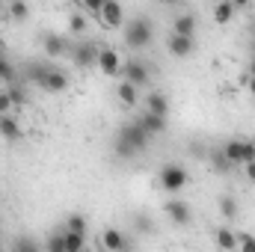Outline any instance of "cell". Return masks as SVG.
Listing matches in <instances>:
<instances>
[{"label": "cell", "instance_id": "obj_1", "mask_svg": "<svg viewBox=\"0 0 255 252\" xmlns=\"http://www.w3.org/2000/svg\"><path fill=\"white\" fill-rule=\"evenodd\" d=\"M148 142H151V136L139 127V122H128V125L119 127V133H116V139H113V148H116V154L119 157H136L139 151H145L148 148Z\"/></svg>", "mask_w": 255, "mask_h": 252}, {"label": "cell", "instance_id": "obj_2", "mask_svg": "<svg viewBox=\"0 0 255 252\" xmlns=\"http://www.w3.org/2000/svg\"><path fill=\"white\" fill-rule=\"evenodd\" d=\"M30 80L39 86V89H45V92H65L68 89V74L60 71L57 65H30Z\"/></svg>", "mask_w": 255, "mask_h": 252}, {"label": "cell", "instance_id": "obj_3", "mask_svg": "<svg viewBox=\"0 0 255 252\" xmlns=\"http://www.w3.org/2000/svg\"><path fill=\"white\" fill-rule=\"evenodd\" d=\"M157 181H160V190H163V193L178 196L181 190L187 187L190 172H187V166H181V163H163L160 172H157Z\"/></svg>", "mask_w": 255, "mask_h": 252}, {"label": "cell", "instance_id": "obj_4", "mask_svg": "<svg viewBox=\"0 0 255 252\" xmlns=\"http://www.w3.org/2000/svg\"><path fill=\"white\" fill-rule=\"evenodd\" d=\"M223 154L232 166H247L255 160V139H244V136H232L223 145Z\"/></svg>", "mask_w": 255, "mask_h": 252}, {"label": "cell", "instance_id": "obj_5", "mask_svg": "<svg viewBox=\"0 0 255 252\" xmlns=\"http://www.w3.org/2000/svg\"><path fill=\"white\" fill-rule=\"evenodd\" d=\"M151 24L145 21V18H133V21H128L125 27V45L128 48H133V51H142L145 45H151Z\"/></svg>", "mask_w": 255, "mask_h": 252}, {"label": "cell", "instance_id": "obj_6", "mask_svg": "<svg viewBox=\"0 0 255 252\" xmlns=\"http://www.w3.org/2000/svg\"><path fill=\"white\" fill-rule=\"evenodd\" d=\"M122 80L136 86V89H142L151 80V65L142 63V60H128V63H122Z\"/></svg>", "mask_w": 255, "mask_h": 252}, {"label": "cell", "instance_id": "obj_7", "mask_svg": "<svg viewBox=\"0 0 255 252\" xmlns=\"http://www.w3.org/2000/svg\"><path fill=\"white\" fill-rule=\"evenodd\" d=\"M98 244H101V250H104V252H130V250H133L130 238H128L122 229H113V226L101 232Z\"/></svg>", "mask_w": 255, "mask_h": 252}, {"label": "cell", "instance_id": "obj_8", "mask_svg": "<svg viewBox=\"0 0 255 252\" xmlns=\"http://www.w3.org/2000/svg\"><path fill=\"white\" fill-rule=\"evenodd\" d=\"M98 51H101V45H95V42H77V45H71V60L80 68H92V65H98Z\"/></svg>", "mask_w": 255, "mask_h": 252}, {"label": "cell", "instance_id": "obj_9", "mask_svg": "<svg viewBox=\"0 0 255 252\" xmlns=\"http://www.w3.org/2000/svg\"><path fill=\"white\" fill-rule=\"evenodd\" d=\"M163 214H166V220L169 223H175V226H190L193 223V211L187 202H181V199H169L166 205H163Z\"/></svg>", "mask_w": 255, "mask_h": 252}, {"label": "cell", "instance_id": "obj_10", "mask_svg": "<svg viewBox=\"0 0 255 252\" xmlns=\"http://www.w3.org/2000/svg\"><path fill=\"white\" fill-rule=\"evenodd\" d=\"M98 21H101V27H107V30L122 27V24H125V6L116 3V0H104V9H101Z\"/></svg>", "mask_w": 255, "mask_h": 252}, {"label": "cell", "instance_id": "obj_11", "mask_svg": "<svg viewBox=\"0 0 255 252\" xmlns=\"http://www.w3.org/2000/svg\"><path fill=\"white\" fill-rule=\"evenodd\" d=\"M98 68L107 74V77H116V74H122V57L113 51V48H101L98 51Z\"/></svg>", "mask_w": 255, "mask_h": 252}, {"label": "cell", "instance_id": "obj_12", "mask_svg": "<svg viewBox=\"0 0 255 252\" xmlns=\"http://www.w3.org/2000/svg\"><path fill=\"white\" fill-rule=\"evenodd\" d=\"M193 48H196V39H187V36H169V42H166V51L175 57V60H184V57H190Z\"/></svg>", "mask_w": 255, "mask_h": 252}, {"label": "cell", "instance_id": "obj_13", "mask_svg": "<svg viewBox=\"0 0 255 252\" xmlns=\"http://www.w3.org/2000/svg\"><path fill=\"white\" fill-rule=\"evenodd\" d=\"M145 113L166 119V116H169V98H166L163 92H148V95H145Z\"/></svg>", "mask_w": 255, "mask_h": 252}, {"label": "cell", "instance_id": "obj_14", "mask_svg": "<svg viewBox=\"0 0 255 252\" xmlns=\"http://www.w3.org/2000/svg\"><path fill=\"white\" fill-rule=\"evenodd\" d=\"M196 27H199V21H196V15H193V12L175 15V21H172V33H175V36H187V39H196Z\"/></svg>", "mask_w": 255, "mask_h": 252}, {"label": "cell", "instance_id": "obj_15", "mask_svg": "<svg viewBox=\"0 0 255 252\" xmlns=\"http://www.w3.org/2000/svg\"><path fill=\"white\" fill-rule=\"evenodd\" d=\"M214 244H217V250H223V252H235L238 250V232L229 229V226H220L214 232Z\"/></svg>", "mask_w": 255, "mask_h": 252}, {"label": "cell", "instance_id": "obj_16", "mask_svg": "<svg viewBox=\"0 0 255 252\" xmlns=\"http://www.w3.org/2000/svg\"><path fill=\"white\" fill-rule=\"evenodd\" d=\"M42 48H45V54L48 57H63L68 54V42H65L63 36H57V33H45V39H42Z\"/></svg>", "mask_w": 255, "mask_h": 252}, {"label": "cell", "instance_id": "obj_17", "mask_svg": "<svg viewBox=\"0 0 255 252\" xmlns=\"http://www.w3.org/2000/svg\"><path fill=\"white\" fill-rule=\"evenodd\" d=\"M136 122H139V127H142L148 136H157V133H163V130H166V119H160V116H151V113H142Z\"/></svg>", "mask_w": 255, "mask_h": 252}, {"label": "cell", "instance_id": "obj_18", "mask_svg": "<svg viewBox=\"0 0 255 252\" xmlns=\"http://www.w3.org/2000/svg\"><path fill=\"white\" fill-rule=\"evenodd\" d=\"M0 136L9 139V142H18V139H21V125H18L15 116H3V119H0Z\"/></svg>", "mask_w": 255, "mask_h": 252}, {"label": "cell", "instance_id": "obj_19", "mask_svg": "<svg viewBox=\"0 0 255 252\" xmlns=\"http://www.w3.org/2000/svg\"><path fill=\"white\" fill-rule=\"evenodd\" d=\"M116 98H119V104H122V107H133V104L139 101V89L122 80V83L116 86Z\"/></svg>", "mask_w": 255, "mask_h": 252}, {"label": "cell", "instance_id": "obj_20", "mask_svg": "<svg viewBox=\"0 0 255 252\" xmlns=\"http://www.w3.org/2000/svg\"><path fill=\"white\" fill-rule=\"evenodd\" d=\"M235 12H238V6H235L232 0H223V3L214 6V21H217V24H229V21L235 18Z\"/></svg>", "mask_w": 255, "mask_h": 252}, {"label": "cell", "instance_id": "obj_21", "mask_svg": "<svg viewBox=\"0 0 255 252\" xmlns=\"http://www.w3.org/2000/svg\"><path fill=\"white\" fill-rule=\"evenodd\" d=\"M217 208H220V214H223L226 220H235V217H238V211H241V208H238V199H235V196H229V193H226V196H220Z\"/></svg>", "mask_w": 255, "mask_h": 252}, {"label": "cell", "instance_id": "obj_22", "mask_svg": "<svg viewBox=\"0 0 255 252\" xmlns=\"http://www.w3.org/2000/svg\"><path fill=\"white\" fill-rule=\"evenodd\" d=\"M65 252H86V235H74V232H63Z\"/></svg>", "mask_w": 255, "mask_h": 252}, {"label": "cell", "instance_id": "obj_23", "mask_svg": "<svg viewBox=\"0 0 255 252\" xmlns=\"http://www.w3.org/2000/svg\"><path fill=\"white\" fill-rule=\"evenodd\" d=\"M12 252H45L33 238H27V235H18L15 241H12Z\"/></svg>", "mask_w": 255, "mask_h": 252}, {"label": "cell", "instance_id": "obj_24", "mask_svg": "<svg viewBox=\"0 0 255 252\" xmlns=\"http://www.w3.org/2000/svg\"><path fill=\"white\" fill-rule=\"evenodd\" d=\"M27 15H30V6L21 0H12L6 6V18H12V21H27Z\"/></svg>", "mask_w": 255, "mask_h": 252}, {"label": "cell", "instance_id": "obj_25", "mask_svg": "<svg viewBox=\"0 0 255 252\" xmlns=\"http://www.w3.org/2000/svg\"><path fill=\"white\" fill-rule=\"evenodd\" d=\"M65 232L86 235V217H83V214H68V220H65Z\"/></svg>", "mask_w": 255, "mask_h": 252}, {"label": "cell", "instance_id": "obj_26", "mask_svg": "<svg viewBox=\"0 0 255 252\" xmlns=\"http://www.w3.org/2000/svg\"><path fill=\"white\" fill-rule=\"evenodd\" d=\"M83 30H86V15L80 9H74L68 15V33H83Z\"/></svg>", "mask_w": 255, "mask_h": 252}, {"label": "cell", "instance_id": "obj_27", "mask_svg": "<svg viewBox=\"0 0 255 252\" xmlns=\"http://www.w3.org/2000/svg\"><path fill=\"white\" fill-rule=\"evenodd\" d=\"M211 166H214V172H229V169H232V163L226 160L223 148H214V151H211Z\"/></svg>", "mask_w": 255, "mask_h": 252}, {"label": "cell", "instance_id": "obj_28", "mask_svg": "<svg viewBox=\"0 0 255 252\" xmlns=\"http://www.w3.org/2000/svg\"><path fill=\"white\" fill-rule=\"evenodd\" d=\"M0 80H3V83H9V86H12V80H15V65L9 63L3 54H0Z\"/></svg>", "mask_w": 255, "mask_h": 252}, {"label": "cell", "instance_id": "obj_29", "mask_svg": "<svg viewBox=\"0 0 255 252\" xmlns=\"http://www.w3.org/2000/svg\"><path fill=\"white\" fill-rule=\"evenodd\" d=\"M77 9H80L83 15H95V18H98V15H101V9H104V0H83Z\"/></svg>", "mask_w": 255, "mask_h": 252}, {"label": "cell", "instance_id": "obj_30", "mask_svg": "<svg viewBox=\"0 0 255 252\" xmlns=\"http://www.w3.org/2000/svg\"><path fill=\"white\" fill-rule=\"evenodd\" d=\"M238 252H255V235L241 232L238 235Z\"/></svg>", "mask_w": 255, "mask_h": 252}, {"label": "cell", "instance_id": "obj_31", "mask_svg": "<svg viewBox=\"0 0 255 252\" xmlns=\"http://www.w3.org/2000/svg\"><path fill=\"white\" fill-rule=\"evenodd\" d=\"M45 252H65L63 232H60V235H51V238H48V244H45Z\"/></svg>", "mask_w": 255, "mask_h": 252}, {"label": "cell", "instance_id": "obj_32", "mask_svg": "<svg viewBox=\"0 0 255 252\" xmlns=\"http://www.w3.org/2000/svg\"><path fill=\"white\" fill-rule=\"evenodd\" d=\"M133 226H136V232H142V235H148L154 226H151V220L145 217V214H133Z\"/></svg>", "mask_w": 255, "mask_h": 252}, {"label": "cell", "instance_id": "obj_33", "mask_svg": "<svg viewBox=\"0 0 255 252\" xmlns=\"http://www.w3.org/2000/svg\"><path fill=\"white\" fill-rule=\"evenodd\" d=\"M12 107H15V104H12L9 92H6V89H0V119H3V116H12Z\"/></svg>", "mask_w": 255, "mask_h": 252}, {"label": "cell", "instance_id": "obj_34", "mask_svg": "<svg viewBox=\"0 0 255 252\" xmlns=\"http://www.w3.org/2000/svg\"><path fill=\"white\" fill-rule=\"evenodd\" d=\"M6 92H9V98H12V104H24V101H27V92H24L21 86H15V83H12V86H9Z\"/></svg>", "mask_w": 255, "mask_h": 252}, {"label": "cell", "instance_id": "obj_35", "mask_svg": "<svg viewBox=\"0 0 255 252\" xmlns=\"http://www.w3.org/2000/svg\"><path fill=\"white\" fill-rule=\"evenodd\" d=\"M244 172H247V181H250V184H255V160L244 166Z\"/></svg>", "mask_w": 255, "mask_h": 252}, {"label": "cell", "instance_id": "obj_36", "mask_svg": "<svg viewBox=\"0 0 255 252\" xmlns=\"http://www.w3.org/2000/svg\"><path fill=\"white\" fill-rule=\"evenodd\" d=\"M247 86H250V95H253V98H255V80H253V77L247 80Z\"/></svg>", "mask_w": 255, "mask_h": 252}, {"label": "cell", "instance_id": "obj_37", "mask_svg": "<svg viewBox=\"0 0 255 252\" xmlns=\"http://www.w3.org/2000/svg\"><path fill=\"white\" fill-rule=\"evenodd\" d=\"M247 71H250V77H253V80H255V60H253V63H250V68H247Z\"/></svg>", "mask_w": 255, "mask_h": 252}, {"label": "cell", "instance_id": "obj_38", "mask_svg": "<svg viewBox=\"0 0 255 252\" xmlns=\"http://www.w3.org/2000/svg\"><path fill=\"white\" fill-rule=\"evenodd\" d=\"M6 21V6H0V24Z\"/></svg>", "mask_w": 255, "mask_h": 252}]
</instances>
